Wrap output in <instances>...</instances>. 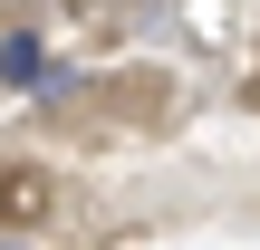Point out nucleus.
Segmentation results:
<instances>
[{"label":"nucleus","mask_w":260,"mask_h":250,"mask_svg":"<svg viewBox=\"0 0 260 250\" xmlns=\"http://www.w3.org/2000/svg\"><path fill=\"white\" fill-rule=\"evenodd\" d=\"M0 87H58V58H48V39H29V29H10L0 39Z\"/></svg>","instance_id":"nucleus-1"}]
</instances>
